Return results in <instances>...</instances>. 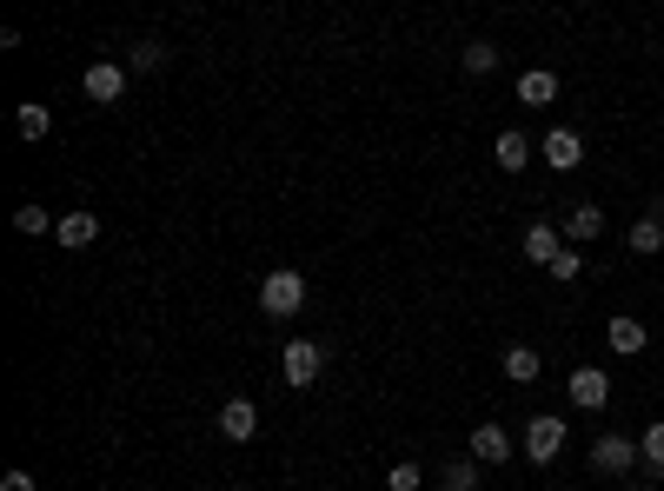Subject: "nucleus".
<instances>
[{
    "instance_id": "6e6552de",
    "label": "nucleus",
    "mask_w": 664,
    "mask_h": 491,
    "mask_svg": "<svg viewBox=\"0 0 664 491\" xmlns=\"http://www.w3.org/2000/svg\"><path fill=\"white\" fill-rule=\"evenodd\" d=\"M572 406L579 412H605L612 406V379L599 366H572Z\"/></svg>"
},
{
    "instance_id": "9d476101",
    "label": "nucleus",
    "mask_w": 664,
    "mask_h": 491,
    "mask_svg": "<svg viewBox=\"0 0 664 491\" xmlns=\"http://www.w3.org/2000/svg\"><path fill=\"white\" fill-rule=\"evenodd\" d=\"M605 346H612L619 359H639V352L652 346V326H645V319H625V313H619V319H605Z\"/></svg>"
},
{
    "instance_id": "f03ea898",
    "label": "nucleus",
    "mask_w": 664,
    "mask_h": 491,
    "mask_svg": "<svg viewBox=\"0 0 664 491\" xmlns=\"http://www.w3.org/2000/svg\"><path fill=\"white\" fill-rule=\"evenodd\" d=\"M645 459H639V439H625V432H599L592 439V472L599 479H625V472H639Z\"/></svg>"
},
{
    "instance_id": "4be33fe9",
    "label": "nucleus",
    "mask_w": 664,
    "mask_h": 491,
    "mask_svg": "<svg viewBox=\"0 0 664 491\" xmlns=\"http://www.w3.org/2000/svg\"><path fill=\"white\" fill-rule=\"evenodd\" d=\"M126 67H133V73H153V67H166V47H160V40H140V47L126 53Z\"/></svg>"
},
{
    "instance_id": "20e7f679",
    "label": "nucleus",
    "mask_w": 664,
    "mask_h": 491,
    "mask_svg": "<svg viewBox=\"0 0 664 491\" xmlns=\"http://www.w3.org/2000/svg\"><path fill=\"white\" fill-rule=\"evenodd\" d=\"M539 153H545L552 173H579V166H585V140H579V126H552V133L539 140Z\"/></svg>"
},
{
    "instance_id": "aec40b11",
    "label": "nucleus",
    "mask_w": 664,
    "mask_h": 491,
    "mask_svg": "<svg viewBox=\"0 0 664 491\" xmlns=\"http://www.w3.org/2000/svg\"><path fill=\"white\" fill-rule=\"evenodd\" d=\"M486 479H479V459H452L446 472H439V491H479Z\"/></svg>"
},
{
    "instance_id": "5701e85b",
    "label": "nucleus",
    "mask_w": 664,
    "mask_h": 491,
    "mask_svg": "<svg viewBox=\"0 0 664 491\" xmlns=\"http://www.w3.org/2000/svg\"><path fill=\"white\" fill-rule=\"evenodd\" d=\"M499 67V47L492 40H466V73H492Z\"/></svg>"
},
{
    "instance_id": "0eeeda50",
    "label": "nucleus",
    "mask_w": 664,
    "mask_h": 491,
    "mask_svg": "<svg viewBox=\"0 0 664 491\" xmlns=\"http://www.w3.org/2000/svg\"><path fill=\"white\" fill-rule=\"evenodd\" d=\"M219 439L226 446H253L259 439V406L253 399H226L219 406Z\"/></svg>"
},
{
    "instance_id": "393cba45",
    "label": "nucleus",
    "mask_w": 664,
    "mask_h": 491,
    "mask_svg": "<svg viewBox=\"0 0 664 491\" xmlns=\"http://www.w3.org/2000/svg\"><path fill=\"white\" fill-rule=\"evenodd\" d=\"M545 273H552V279H565V286H572V279H579V273H585V259H579V246H565V253H559V259H552V266H545Z\"/></svg>"
},
{
    "instance_id": "423d86ee",
    "label": "nucleus",
    "mask_w": 664,
    "mask_h": 491,
    "mask_svg": "<svg viewBox=\"0 0 664 491\" xmlns=\"http://www.w3.org/2000/svg\"><path fill=\"white\" fill-rule=\"evenodd\" d=\"M279 366H286V386H313L319 379V366H326V346H313V339H293L286 352H279Z\"/></svg>"
},
{
    "instance_id": "6ab92c4d",
    "label": "nucleus",
    "mask_w": 664,
    "mask_h": 491,
    "mask_svg": "<svg viewBox=\"0 0 664 491\" xmlns=\"http://www.w3.org/2000/svg\"><path fill=\"white\" fill-rule=\"evenodd\" d=\"M639 459H645V479H664V419L639 432Z\"/></svg>"
},
{
    "instance_id": "a211bd4d",
    "label": "nucleus",
    "mask_w": 664,
    "mask_h": 491,
    "mask_svg": "<svg viewBox=\"0 0 664 491\" xmlns=\"http://www.w3.org/2000/svg\"><path fill=\"white\" fill-rule=\"evenodd\" d=\"M625 246H632L639 259H652V253H664V219H658V213H645V219H632V233H625Z\"/></svg>"
},
{
    "instance_id": "dca6fc26",
    "label": "nucleus",
    "mask_w": 664,
    "mask_h": 491,
    "mask_svg": "<svg viewBox=\"0 0 664 491\" xmlns=\"http://www.w3.org/2000/svg\"><path fill=\"white\" fill-rule=\"evenodd\" d=\"M53 239H60V246H73V253H80V246H93V239H100V213H60Z\"/></svg>"
},
{
    "instance_id": "2eb2a0df",
    "label": "nucleus",
    "mask_w": 664,
    "mask_h": 491,
    "mask_svg": "<svg viewBox=\"0 0 664 491\" xmlns=\"http://www.w3.org/2000/svg\"><path fill=\"white\" fill-rule=\"evenodd\" d=\"M532 153H539V146H532L519 126H505V133H499V146H492V160H499L505 173H525V166H532Z\"/></svg>"
},
{
    "instance_id": "ddd939ff",
    "label": "nucleus",
    "mask_w": 664,
    "mask_h": 491,
    "mask_svg": "<svg viewBox=\"0 0 664 491\" xmlns=\"http://www.w3.org/2000/svg\"><path fill=\"white\" fill-rule=\"evenodd\" d=\"M472 459L479 466H505L512 459V432L505 426H472Z\"/></svg>"
},
{
    "instance_id": "9b49d317",
    "label": "nucleus",
    "mask_w": 664,
    "mask_h": 491,
    "mask_svg": "<svg viewBox=\"0 0 664 491\" xmlns=\"http://www.w3.org/2000/svg\"><path fill=\"white\" fill-rule=\"evenodd\" d=\"M499 372H505L512 386H539V379H545V359H539V346H505Z\"/></svg>"
},
{
    "instance_id": "412c9836",
    "label": "nucleus",
    "mask_w": 664,
    "mask_h": 491,
    "mask_svg": "<svg viewBox=\"0 0 664 491\" xmlns=\"http://www.w3.org/2000/svg\"><path fill=\"white\" fill-rule=\"evenodd\" d=\"M60 219L47 213V206H13V233H27V239H40V233H53Z\"/></svg>"
},
{
    "instance_id": "f3484780",
    "label": "nucleus",
    "mask_w": 664,
    "mask_h": 491,
    "mask_svg": "<svg viewBox=\"0 0 664 491\" xmlns=\"http://www.w3.org/2000/svg\"><path fill=\"white\" fill-rule=\"evenodd\" d=\"M13 133H20V140H47V133H53V106L20 100V106H13Z\"/></svg>"
},
{
    "instance_id": "a878e982",
    "label": "nucleus",
    "mask_w": 664,
    "mask_h": 491,
    "mask_svg": "<svg viewBox=\"0 0 664 491\" xmlns=\"http://www.w3.org/2000/svg\"><path fill=\"white\" fill-rule=\"evenodd\" d=\"M0 491H40V479H33V472H7V479H0Z\"/></svg>"
},
{
    "instance_id": "7ed1b4c3",
    "label": "nucleus",
    "mask_w": 664,
    "mask_h": 491,
    "mask_svg": "<svg viewBox=\"0 0 664 491\" xmlns=\"http://www.w3.org/2000/svg\"><path fill=\"white\" fill-rule=\"evenodd\" d=\"M559 446H565V419H559V412H532V419H525V459H532V466H552Z\"/></svg>"
},
{
    "instance_id": "f8f14e48",
    "label": "nucleus",
    "mask_w": 664,
    "mask_h": 491,
    "mask_svg": "<svg viewBox=\"0 0 664 491\" xmlns=\"http://www.w3.org/2000/svg\"><path fill=\"white\" fill-rule=\"evenodd\" d=\"M599 233H605V206L579 200V206L565 213V246H585V239H599Z\"/></svg>"
},
{
    "instance_id": "b1692460",
    "label": "nucleus",
    "mask_w": 664,
    "mask_h": 491,
    "mask_svg": "<svg viewBox=\"0 0 664 491\" xmlns=\"http://www.w3.org/2000/svg\"><path fill=\"white\" fill-rule=\"evenodd\" d=\"M426 485V472H419V466H412V459H406V466H392V472H386V491H419Z\"/></svg>"
},
{
    "instance_id": "f257e3e1",
    "label": "nucleus",
    "mask_w": 664,
    "mask_h": 491,
    "mask_svg": "<svg viewBox=\"0 0 664 491\" xmlns=\"http://www.w3.org/2000/svg\"><path fill=\"white\" fill-rule=\"evenodd\" d=\"M299 306H306V273L279 266V273L259 279V313H266V319H293Z\"/></svg>"
},
{
    "instance_id": "39448f33",
    "label": "nucleus",
    "mask_w": 664,
    "mask_h": 491,
    "mask_svg": "<svg viewBox=\"0 0 664 491\" xmlns=\"http://www.w3.org/2000/svg\"><path fill=\"white\" fill-rule=\"evenodd\" d=\"M80 86H86L93 106H113V100L126 93V67H120V60H93V67L80 73Z\"/></svg>"
},
{
    "instance_id": "4468645a",
    "label": "nucleus",
    "mask_w": 664,
    "mask_h": 491,
    "mask_svg": "<svg viewBox=\"0 0 664 491\" xmlns=\"http://www.w3.org/2000/svg\"><path fill=\"white\" fill-rule=\"evenodd\" d=\"M519 100H525V106H552V100H559V73H552V67H525V73H519Z\"/></svg>"
},
{
    "instance_id": "1a4fd4ad",
    "label": "nucleus",
    "mask_w": 664,
    "mask_h": 491,
    "mask_svg": "<svg viewBox=\"0 0 664 491\" xmlns=\"http://www.w3.org/2000/svg\"><path fill=\"white\" fill-rule=\"evenodd\" d=\"M519 253H525L532 266H552V259L565 253V226H552V219H539V226H525V239H519Z\"/></svg>"
}]
</instances>
